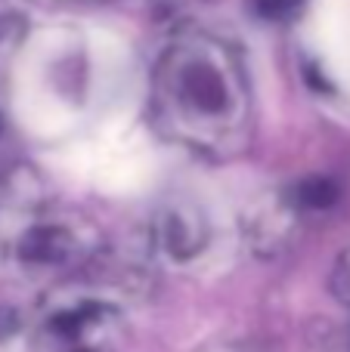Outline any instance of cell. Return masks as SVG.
Segmentation results:
<instances>
[{
	"mask_svg": "<svg viewBox=\"0 0 350 352\" xmlns=\"http://www.w3.org/2000/svg\"><path fill=\"white\" fill-rule=\"evenodd\" d=\"M68 250L72 241L62 229H34L22 241V256L31 263H59L68 256Z\"/></svg>",
	"mask_w": 350,
	"mask_h": 352,
	"instance_id": "277c9868",
	"label": "cell"
},
{
	"mask_svg": "<svg viewBox=\"0 0 350 352\" xmlns=\"http://www.w3.org/2000/svg\"><path fill=\"white\" fill-rule=\"evenodd\" d=\"M161 96L183 124H229L242 109V74L223 43L177 41L161 62Z\"/></svg>",
	"mask_w": 350,
	"mask_h": 352,
	"instance_id": "6da1fadb",
	"label": "cell"
},
{
	"mask_svg": "<svg viewBox=\"0 0 350 352\" xmlns=\"http://www.w3.org/2000/svg\"><path fill=\"white\" fill-rule=\"evenodd\" d=\"M295 198L310 210H326L338 201V186L332 179H307L295 188Z\"/></svg>",
	"mask_w": 350,
	"mask_h": 352,
	"instance_id": "5b68a950",
	"label": "cell"
},
{
	"mask_svg": "<svg viewBox=\"0 0 350 352\" xmlns=\"http://www.w3.org/2000/svg\"><path fill=\"white\" fill-rule=\"evenodd\" d=\"M158 232H161V244L167 248V254L180 256V260L192 256L205 241L202 217H196L189 207H167L161 213Z\"/></svg>",
	"mask_w": 350,
	"mask_h": 352,
	"instance_id": "3957f363",
	"label": "cell"
},
{
	"mask_svg": "<svg viewBox=\"0 0 350 352\" xmlns=\"http://www.w3.org/2000/svg\"><path fill=\"white\" fill-rule=\"evenodd\" d=\"M41 337L47 340V352H99L103 312H96L93 306L62 312V316L50 318Z\"/></svg>",
	"mask_w": 350,
	"mask_h": 352,
	"instance_id": "7a4b0ae2",
	"label": "cell"
}]
</instances>
